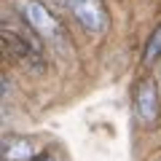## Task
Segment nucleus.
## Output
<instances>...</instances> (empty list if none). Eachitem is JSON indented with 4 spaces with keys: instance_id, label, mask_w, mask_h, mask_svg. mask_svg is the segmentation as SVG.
Here are the masks:
<instances>
[{
    "instance_id": "nucleus-1",
    "label": "nucleus",
    "mask_w": 161,
    "mask_h": 161,
    "mask_svg": "<svg viewBox=\"0 0 161 161\" xmlns=\"http://www.w3.org/2000/svg\"><path fill=\"white\" fill-rule=\"evenodd\" d=\"M22 11H24L27 24H30V27H32L43 40H46L48 46L57 48L59 54H67V48H70L67 35H64V30H62V24H59V19L48 11L43 3H38V0H27V3L22 6Z\"/></svg>"
},
{
    "instance_id": "nucleus-2",
    "label": "nucleus",
    "mask_w": 161,
    "mask_h": 161,
    "mask_svg": "<svg viewBox=\"0 0 161 161\" xmlns=\"http://www.w3.org/2000/svg\"><path fill=\"white\" fill-rule=\"evenodd\" d=\"M0 40H3V48H6L24 70H30V73H43V70H46V59L40 54L38 43H32L30 38L14 32L11 27H3L0 30Z\"/></svg>"
},
{
    "instance_id": "nucleus-3",
    "label": "nucleus",
    "mask_w": 161,
    "mask_h": 161,
    "mask_svg": "<svg viewBox=\"0 0 161 161\" xmlns=\"http://www.w3.org/2000/svg\"><path fill=\"white\" fill-rule=\"evenodd\" d=\"M70 11H73V16L80 22V27L86 30V32H105L108 30V11H105V6L99 3V0H67Z\"/></svg>"
},
{
    "instance_id": "nucleus-4",
    "label": "nucleus",
    "mask_w": 161,
    "mask_h": 161,
    "mask_svg": "<svg viewBox=\"0 0 161 161\" xmlns=\"http://www.w3.org/2000/svg\"><path fill=\"white\" fill-rule=\"evenodd\" d=\"M134 110H137L140 124L150 126L158 118V92H156L153 80H140L137 92H134Z\"/></svg>"
},
{
    "instance_id": "nucleus-5",
    "label": "nucleus",
    "mask_w": 161,
    "mask_h": 161,
    "mask_svg": "<svg viewBox=\"0 0 161 161\" xmlns=\"http://www.w3.org/2000/svg\"><path fill=\"white\" fill-rule=\"evenodd\" d=\"M32 142L19 134H6L3 137V158L6 161H32Z\"/></svg>"
},
{
    "instance_id": "nucleus-6",
    "label": "nucleus",
    "mask_w": 161,
    "mask_h": 161,
    "mask_svg": "<svg viewBox=\"0 0 161 161\" xmlns=\"http://www.w3.org/2000/svg\"><path fill=\"white\" fill-rule=\"evenodd\" d=\"M158 54H161V27H156V32L148 40V48H145V59H153Z\"/></svg>"
},
{
    "instance_id": "nucleus-7",
    "label": "nucleus",
    "mask_w": 161,
    "mask_h": 161,
    "mask_svg": "<svg viewBox=\"0 0 161 161\" xmlns=\"http://www.w3.org/2000/svg\"><path fill=\"white\" fill-rule=\"evenodd\" d=\"M32 161H59L54 153H38V156H32Z\"/></svg>"
}]
</instances>
